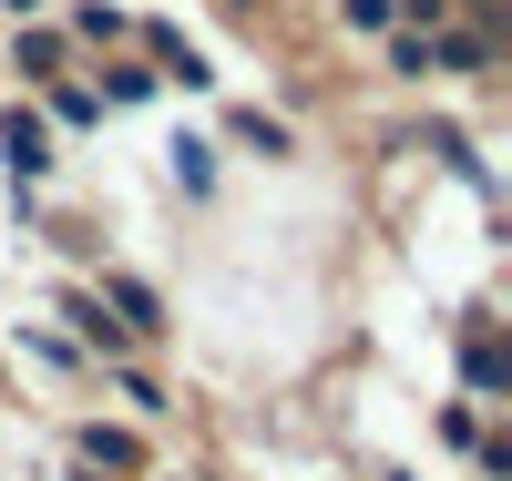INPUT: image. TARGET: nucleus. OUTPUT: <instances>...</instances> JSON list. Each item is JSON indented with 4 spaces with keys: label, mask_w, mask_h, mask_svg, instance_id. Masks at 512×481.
Segmentation results:
<instances>
[{
    "label": "nucleus",
    "mask_w": 512,
    "mask_h": 481,
    "mask_svg": "<svg viewBox=\"0 0 512 481\" xmlns=\"http://www.w3.org/2000/svg\"><path fill=\"white\" fill-rule=\"evenodd\" d=\"M0 164H11V185H41V174H52V123H41L31 103L0 113Z\"/></svg>",
    "instance_id": "1"
},
{
    "label": "nucleus",
    "mask_w": 512,
    "mask_h": 481,
    "mask_svg": "<svg viewBox=\"0 0 512 481\" xmlns=\"http://www.w3.org/2000/svg\"><path fill=\"white\" fill-rule=\"evenodd\" d=\"M461 379H472V389H502V379H512V359H502L492 328H472V348H461Z\"/></svg>",
    "instance_id": "2"
},
{
    "label": "nucleus",
    "mask_w": 512,
    "mask_h": 481,
    "mask_svg": "<svg viewBox=\"0 0 512 481\" xmlns=\"http://www.w3.org/2000/svg\"><path fill=\"white\" fill-rule=\"evenodd\" d=\"M82 461L93 471H134L144 451H134V430H82Z\"/></svg>",
    "instance_id": "3"
},
{
    "label": "nucleus",
    "mask_w": 512,
    "mask_h": 481,
    "mask_svg": "<svg viewBox=\"0 0 512 481\" xmlns=\"http://www.w3.org/2000/svg\"><path fill=\"white\" fill-rule=\"evenodd\" d=\"M154 52H164V72H175V82H185V93H195V82H216V72H205V52H195V41H185V31H154Z\"/></svg>",
    "instance_id": "4"
},
{
    "label": "nucleus",
    "mask_w": 512,
    "mask_h": 481,
    "mask_svg": "<svg viewBox=\"0 0 512 481\" xmlns=\"http://www.w3.org/2000/svg\"><path fill=\"white\" fill-rule=\"evenodd\" d=\"M103 297L123 308V338H134V328H154V287H144V277H103Z\"/></svg>",
    "instance_id": "5"
},
{
    "label": "nucleus",
    "mask_w": 512,
    "mask_h": 481,
    "mask_svg": "<svg viewBox=\"0 0 512 481\" xmlns=\"http://www.w3.org/2000/svg\"><path fill=\"white\" fill-rule=\"evenodd\" d=\"M62 318H72L82 338H93V348H103V359H113V348H123V318H103V297H72V308H62Z\"/></svg>",
    "instance_id": "6"
},
{
    "label": "nucleus",
    "mask_w": 512,
    "mask_h": 481,
    "mask_svg": "<svg viewBox=\"0 0 512 481\" xmlns=\"http://www.w3.org/2000/svg\"><path fill=\"white\" fill-rule=\"evenodd\" d=\"M41 123H72V134H93V123H103V93H72V82H62V93H52V113H41Z\"/></svg>",
    "instance_id": "7"
},
{
    "label": "nucleus",
    "mask_w": 512,
    "mask_h": 481,
    "mask_svg": "<svg viewBox=\"0 0 512 481\" xmlns=\"http://www.w3.org/2000/svg\"><path fill=\"white\" fill-rule=\"evenodd\" d=\"M175 185H185V195L216 185V144H195V134H185V144H175Z\"/></svg>",
    "instance_id": "8"
},
{
    "label": "nucleus",
    "mask_w": 512,
    "mask_h": 481,
    "mask_svg": "<svg viewBox=\"0 0 512 481\" xmlns=\"http://www.w3.org/2000/svg\"><path fill=\"white\" fill-rule=\"evenodd\" d=\"M431 62H451V72H492V41H472V31H451V41H431Z\"/></svg>",
    "instance_id": "9"
},
{
    "label": "nucleus",
    "mask_w": 512,
    "mask_h": 481,
    "mask_svg": "<svg viewBox=\"0 0 512 481\" xmlns=\"http://www.w3.org/2000/svg\"><path fill=\"white\" fill-rule=\"evenodd\" d=\"M113 389H123V400H134V410H144V420H154V410H164V389H154V379H144V369H113Z\"/></svg>",
    "instance_id": "10"
},
{
    "label": "nucleus",
    "mask_w": 512,
    "mask_h": 481,
    "mask_svg": "<svg viewBox=\"0 0 512 481\" xmlns=\"http://www.w3.org/2000/svg\"><path fill=\"white\" fill-rule=\"evenodd\" d=\"M349 11V31H390V0H338Z\"/></svg>",
    "instance_id": "11"
},
{
    "label": "nucleus",
    "mask_w": 512,
    "mask_h": 481,
    "mask_svg": "<svg viewBox=\"0 0 512 481\" xmlns=\"http://www.w3.org/2000/svg\"><path fill=\"white\" fill-rule=\"evenodd\" d=\"M31 11H41V0H11V21H31Z\"/></svg>",
    "instance_id": "12"
}]
</instances>
